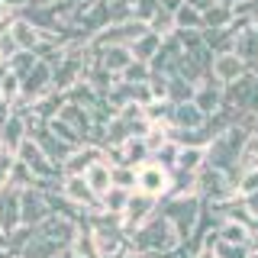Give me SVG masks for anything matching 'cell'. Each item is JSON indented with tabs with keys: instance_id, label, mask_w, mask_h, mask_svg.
Listing matches in <instances>:
<instances>
[{
	"instance_id": "2e32d148",
	"label": "cell",
	"mask_w": 258,
	"mask_h": 258,
	"mask_svg": "<svg viewBox=\"0 0 258 258\" xmlns=\"http://www.w3.org/2000/svg\"><path fill=\"white\" fill-rule=\"evenodd\" d=\"M258 84V71H248L245 78L232 81V84H226V103L229 107H239V110H248V100H252V91Z\"/></svg>"
},
{
	"instance_id": "7bdbcfd3",
	"label": "cell",
	"mask_w": 258,
	"mask_h": 258,
	"mask_svg": "<svg viewBox=\"0 0 258 258\" xmlns=\"http://www.w3.org/2000/svg\"><path fill=\"white\" fill-rule=\"evenodd\" d=\"M255 190H258V168H242L236 194H239V197H245V194H255Z\"/></svg>"
},
{
	"instance_id": "7a4b0ae2",
	"label": "cell",
	"mask_w": 258,
	"mask_h": 258,
	"mask_svg": "<svg viewBox=\"0 0 258 258\" xmlns=\"http://www.w3.org/2000/svg\"><path fill=\"white\" fill-rule=\"evenodd\" d=\"M200 210H204V200L200 197H165L161 200V213L171 220V226H174L177 236H181V242L197 229Z\"/></svg>"
},
{
	"instance_id": "8fae6325",
	"label": "cell",
	"mask_w": 258,
	"mask_h": 258,
	"mask_svg": "<svg viewBox=\"0 0 258 258\" xmlns=\"http://www.w3.org/2000/svg\"><path fill=\"white\" fill-rule=\"evenodd\" d=\"M58 190H61L68 200H75L78 207H84V210H94V207H97V194H94L91 184H87L84 174H64Z\"/></svg>"
},
{
	"instance_id": "5bb4252c",
	"label": "cell",
	"mask_w": 258,
	"mask_h": 258,
	"mask_svg": "<svg viewBox=\"0 0 258 258\" xmlns=\"http://www.w3.org/2000/svg\"><path fill=\"white\" fill-rule=\"evenodd\" d=\"M94 52V58L103 64L107 71H113V75H123V71L129 68V61H133V52H129V45H110V48H94V45H87Z\"/></svg>"
},
{
	"instance_id": "52a82bcc",
	"label": "cell",
	"mask_w": 258,
	"mask_h": 258,
	"mask_svg": "<svg viewBox=\"0 0 258 258\" xmlns=\"http://www.w3.org/2000/svg\"><path fill=\"white\" fill-rule=\"evenodd\" d=\"M248 71H252V68H248L236 52H216L213 55V64H210V75L220 81V84H232V81L245 78Z\"/></svg>"
},
{
	"instance_id": "484cf974",
	"label": "cell",
	"mask_w": 258,
	"mask_h": 258,
	"mask_svg": "<svg viewBox=\"0 0 258 258\" xmlns=\"http://www.w3.org/2000/svg\"><path fill=\"white\" fill-rule=\"evenodd\" d=\"M194 91H197V84H194L190 78H184V75H171V78H168V100H171V103L194 100Z\"/></svg>"
},
{
	"instance_id": "9a60e30c",
	"label": "cell",
	"mask_w": 258,
	"mask_h": 258,
	"mask_svg": "<svg viewBox=\"0 0 258 258\" xmlns=\"http://www.w3.org/2000/svg\"><path fill=\"white\" fill-rule=\"evenodd\" d=\"M232 52H236L252 71H258V23H252V26H245L239 32L236 42H232Z\"/></svg>"
},
{
	"instance_id": "6f0895ef",
	"label": "cell",
	"mask_w": 258,
	"mask_h": 258,
	"mask_svg": "<svg viewBox=\"0 0 258 258\" xmlns=\"http://www.w3.org/2000/svg\"><path fill=\"white\" fill-rule=\"evenodd\" d=\"M255 133H258V113H255Z\"/></svg>"
},
{
	"instance_id": "4dcf8cb0",
	"label": "cell",
	"mask_w": 258,
	"mask_h": 258,
	"mask_svg": "<svg viewBox=\"0 0 258 258\" xmlns=\"http://www.w3.org/2000/svg\"><path fill=\"white\" fill-rule=\"evenodd\" d=\"M32 239H36V226H26V223H23V226H16L10 236H7V245H10L16 255H23L32 245Z\"/></svg>"
},
{
	"instance_id": "ac0fdd59",
	"label": "cell",
	"mask_w": 258,
	"mask_h": 258,
	"mask_svg": "<svg viewBox=\"0 0 258 258\" xmlns=\"http://www.w3.org/2000/svg\"><path fill=\"white\" fill-rule=\"evenodd\" d=\"M58 116L64 119V123H71L75 129H81V133L87 136V142L94 139V113L87 110V107H81V103H71V100H68V103L61 107Z\"/></svg>"
},
{
	"instance_id": "60d3db41",
	"label": "cell",
	"mask_w": 258,
	"mask_h": 258,
	"mask_svg": "<svg viewBox=\"0 0 258 258\" xmlns=\"http://www.w3.org/2000/svg\"><path fill=\"white\" fill-rule=\"evenodd\" d=\"M216 258H252V245H232V242H216L213 245Z\"/></svg>"
},
{
	"instance_id": "9c48e42d",
	"label": "cell",
	"mask_w": 258,
	"mask_h": 258,
	"mask_svg": "<svg viewBox=\"0 0 258 258\" xmlns=\"http://www.w3.org/2000/svg\"><path fill=\"white\" fill-rule=\"evenodd\" d=\"M36 236H39V239L61 242V245H71V242H75V236H78V223L64 220V216H58V213H48L45 220L36 226Z\"/></svg>"
},
{
	"instance_id": "11a10c76",
	"label": "cell",
	"mask_w": 258,
	"mask_h": 258,
	"mask_svg": "<svg viewBox=\"0 0 258 258\" xmlns=\"http://www.w3.org/2000/svg\"><path fill=\"white\" fill-rule=\"evenodd\" d=\"M0 245H7V232H4V226H0Z\"/></svg>"
},
{
	"instance_id": "91938a15",
	"label": "cell",
	"mask_w": 258,
	"mask_h": 258,
	"mask_svg": "<svg viewBox=\"0 0 258 258\" xmlns=\"http://www.w3.org/2000/svg\"><path fill=\"white\" fill-rule=\"evenodd\" d=\"M0 64H4V55H0Z\"/></svg>"
},
{
	"instance_id": "b9f144b4",
	"label": "cell",
	"mask_w": 258,
	"mask_h": 258,
	"mask_svg": "<svg viewBox=\"0 0 258 258\" xmlns=\"http://www.w3.org/2000/svg\"><path fill=\"white\" fill-rule=\"evenodd\" d=\"M161 10V4L158 0H136V7H133V20H139L149 26L152 20H155V13Z\"/></svg>"
},
{
	"instance_id": "30bf717a",
	"label": "cell",
	"mask_w": 258,
	"mask_h": 258,
	"mask_svg": "<svg viewBox=\"0 0 258 258\" xmlns=\"http://www.w3.org/2000/svg\"><path fill=\"white\" fill-rule=\"evenodd\" d=\"M97 161H107V149L97 145V142H84L81 149L71 152V158L61 165V171L64 174H84L91 165H97Z\"/></svg>"
},
{
	"instance_id": "e0dca14e",
	"label": "cell",
	"mask_w": 258,
	"mask_h": 258,
	"mask_svg": "<svg viewBox=\"0 0 258 258\" xmlns=\"http://www.w3.org/2000/svg\"><path fill=\"white\" fill-rule=\"evenodd\" d=\"M32 139H36L39 145H42V152H45V155L55 161V165H64V161L71 158V152H75V145L61 142V139H58V136H55L48 126H45V129H39V133L32 136Z\"/></svg>"
},
{
	"instance_id": "f907efd6",
	"label": "cell",
	"mask_w": 258,
	"mask_h": 258,
	"mask_svg": "<svg viewBox=\"0 0 258 258\" xmlns=\"http://www.w3.org/2000/svg\"><path fill=\"white\" fill-rule=\"evenodd\" d=\"M158 4H161V10H168V13H177L184 4H187V0H158Z\"/></svg>"
},
{
	"instance_id": "7402d4cb",
	"label": "cell",
	"mask_w": 258,
	"mask_h": 258,
	"mask_svg": "<svg viewBox=\"0 0 258 258\" xmlns=\"http://www.w3.org/2000/svg\"><path fill=\"white\" fill-rule=\"evenodd\" d=\"M207 168V145H184L177 155V168L174 171H187V174H200Z\"/></svg>"
},
{
	"instance_id": "f35d334b",
	"label": "cell",
	"mask_w": 258,
	"mask_h": 258,
	"mask_svg": "<svg viewBox=\"0 0 258 258\" xmlns=\"http://www.w3.org/2000/svg\"><path fill=\"white\" fill-rule=\"evenodd\" d=\"M142 139H145V145H149V152L155 155L165 142H171V126H155V123H152V129L142 136Z\"/></svg>"
},
{
	"instance_id": "4fadbf2b",
	"label": "cell",
	"mask_w": 258,
	"mask_h": 258,
	"mask_svg": "<svg viewBox=\"0 0 258 258\" xmlns=\"http://www.w3.org/2000/svg\"><path fill=\"white\" fill-rule=\"evenodd\" d=\"M48 213H52V210H48V197H45L42 187H26L23 190V223L39 226Z\"/></svg>"
},
{
	"instance_id": "8992f818",
	"label": "cell",
	"mask_w": 258,
	"mask_h": 258,
	"mask_svg": "<svg viewBox=\"0 0 258 258\" xmlns=\"http://www.w3.org/2000/svg\"><path fill=\"white\" fill-rule=\"evenodd\" d=\"M223 94H226V84H220L213 75H207L197 84V91H194V103H197V110L204 113V116H213V113H220L223 103H226Z\"/></svg>"
},
{
	"instance_id": "836d02e7",
	"label": "cell",
	"mask_w": 258,
	"mask_h": 258,
	"mask_svg": "<svg viewBox=\"0 0 258 258\" xmlns=\"http://www.w3.org/2000/svg\"><path fill=\"white\" fill-rule=\"evenodd\" d=\"M64 103H68V94H58V91H52V94H45L39 103H32V107H36L39 113H42L45 119H52V116H58V113H61V107H64Z\"/></svg>"
},
{
	"instance_id": "681fc988",
	"label": "cell",
	"mask_w": 258,
	"mask_h": 258,
	"mask_svg": "<svg viewBox=\"0 0 258 258\" xmlns=\"http://www.w3.org/2000/svg\"><path fill=\"white\" fill-rule=\"evenodd\" d=\"M242 200H245V207H248V213H252V216H255V220H258V190H255V194H245V197H242Z\"/></svg>"
},
{
	"instance_id": "277c9868",
	"label": "cell",
	"mask_w": 258,
	"mask_h": 258,
	"mask_svg": "<svg viewBox=\"0 0 258 258\" xmlns=\"http://www.w3.org/2000/svg\"><path fill=\"white\" fill-rule=\"evenodd\" d=\"M136 190L139 194H149V197L155 200H165L168 190H171V171L168 168H161L158 161H145L139 168V184H136Z\"/></svg>"
},
{
	"instance_id": "ba28073f",
	"label": "cell",
	"mask_w": 258,
	"mask_h": 258,
	"mask_svg": "<svg viewBox=\"0 0 258 258\" xmlns=\"http://www.w3.org/2000/svg\"><path fill=\"white\" fill-rule=\"evenodd\" d=\"M0 226H4L7 236L16 226H23V190L10 187V184L0 190Z\"/></svg>"
},
{
	"instance_id": "7c38bea8",
	"label": "cell",
	"mask_w": 258,
	"mask_h": 258,
	"mask_svg": "<svg viewBox=\"0 0 258 258\" xmlns=\"http://www.w3.org/2000/svg\"><path fill=\"white\" fill-rule=\"evenodd\" d=\"M10 36H13V42L20 45V52H36L39 42H42V29H39L32 20H26L23 13H16V16H13V23H10Z\"/></svg>"
},
{
	"instance_id": "db71d44e",
	"label": "cell",
	"mask_w": 258,
	"mask_h": 258,
	"mask_svg": "<svg viewBox=\"0 0 258 258\" xmlns=\"http://www.w3.org/2000/svg\"><path fill=\"white\" fill-rule=\"evenodd\" d=\"M0 258H16V252L10 245H0Z\"/></svg>"
},
{
	"instance_id": "8d00e7d4",
	"label": "cell",
	"mask_w": 258,
	"mask_h": 258,
	"mask_svg": "<svg viewBox=\"0 0 258 258\" xmlns=\"http://www.w3.org/2000/svg\"><path fill=\"white\" fill-rule=\"evenodd\" d=\"M152 78V64L149 61H129V68L119 75V81H126V84H145V81Z\"/></svg>"
},
{
	"instance_id": "f1b7e54d",
	"label": "cell",
	"mask_w": 258,
	"mask_h": 258,
	"mask_svg": "<svg viewBox=\"0 0 258 258\" xmlns=\"http://www.w3.org/2000/svg\"><path fill=\"white\" fill-rule=\"evenodd\" d=\"M68 100H71V103H81V107H87V110H94L97 103L103 100V94H97L94 87L87 84V81H78V84L68 91Z\"/></svg>"
},
{
	"instance_id": "d6a6232c",
	"label": "cell",
	"mask_w": 258,
	"mask_h": 258,
	"mask_svg": "<svg viewBox=\"0 0 258 258\" xmlns=\"http://www.w3.org/2000/svg\"><path fill=\"white\" fill-rule=\"evenodd\" d=\"M36 184H39V177L32 174V168L26 165V161L16 158V165H13V171H10V187L26 190V187H36Z\"/></svg>"
},
{
	"instance_id": "ffe728a7",
	"label": "cell",
	"mask_w": 258,
	"mask_h": 258,
	"mask_svg": "<svg viewBox=\"0 0 258 258\" xmlns=\"http://www.w3.org/2000/svg\"><path fill=\"white\" fill-rule=\"evenodd\" d=\"M136 190H123V187H110L103 190L100 197H97V210L100 213H113V216H123L126 207H129V197H133Z\"/></svg>"
},
{
	"instance_id": "f5cc1de1",
	"label": "cell",
	"mask_w": 258,
	"mask_h": 258,
	"mask_svg": "<svg viewBox=\"0 0 258 258\" xmlns=\"http://www.w3.org/2000/svg\"><path fill=\"white\" fill-rule=\"evenodd\" d=\"M216 4H223V7H229V10H236V7L245 4V0H216Z\"/></svg>"
},
{
	"instance_id": "9f6ffc18",
	"label": "cell",
	"mask_w": 258,
	"mask_h": 258,
	"mask_svg": "<svg viewBox=\"0 0 258 258\" xmlns=\"http://www.w3.org/2000/svg\"><path fill=\"white\" fill-rule=\"evenodd\" d=\"M0 152H7V145H4V136H0Z\"/></svg>"
},
{
	"instance_id": "ab89813d",
	"label": "cell",
	"mask_w": 258,
	"mask_h": 258,
	"mask_svg": "<svg viewBox=\"0 0 258 258\" xmlns=\"http://www.w3.org/2000/svg\"><path fill=\"white\" fill-rule=\"evenodd\" d=\"M36 61H39V55H36V52H16L7 64H10V71H16L20 78H26L29 71L36 68Z\"/></svg>"
},
{
	"instance_id": "83f0119b",
	"label": "cell",
	"mask_w": 258,
	"mask_h": 258,
	"mask_svg": "<svg viewBox=\"0 0 258 258\" xmlns=\"http://www.w3.org/2000/svg\"><path fill=\"white\" fill-rule=\"evenodd\" d=\"M48 129H52V133H55V136H58V139H61V142H68V145H75V149H81V145H84V142H87V136H84V133H81V129H75V126H71V123H64V119H61V116H52V119H48Z\"/></svg>"
},
{
	"instance_id": "7dc6e473",
	"label": "cell",
	"mask_w": 258,
	"mask_h": 258,
	"mask_svg": "<svg viewBox=\"0 0 258 258\" xmlns=\"http://www.w3.org/2000/svg\"><path fill=\"white\" fill-rule=\"evenodd\" d=\"M16 13H20V10L13 7V0H0V23H10Z\"/></svg>"
},
{
	"instance_id": "d590c367",
	"label": "cell",
	"mask_w": 258,
	"mask_h": 258,
	"mask_svg": "<svg viewBox=\"0 0 258 258\" xmlns=\"http://www.w3.org/2000/svg\"><path fill=\"white\" fill-rule=\"evenodd\" d=\"M174 39H177V45H181L184 52H197V48L207 45L204 29H174Z\"/></svg>"
},
{
	"instance_id": "f546056e",
	"label": "cell",
	"mask_w": 258,
	"mask_h": 258,
	"mask_svg": "<svg viewBox=\"0 0 258 258\" xmlns=\"http://www.w3.org/2000/svg\"><path fill=\"white\" fill-rule=\"evenodd\" d=\"M174 26L177 29H204V10H197L194 4H184L174 13Z\"/></svg>"
},
{
	"instance_id": "c3c4849f",
	"label": "cell",
	"mask_w": 258,
	"mask_h": 258,
	"mask_svg": "<svg viewBox=\"0 0 258 258\" xmlns=\"http://www.w3.org/2000/svg\"><path fill=\"white\" fill-rule=\"evenodd\" d=\"M158 258H194V255L187 252V245H184V242H181V245H174L171 252H165V255H158Z\"/></svg>"
},
{
	"instance_id": "3957f363",
	"label": "cell",
	"mask_w": 258,
	"mask_h": 258,
	"mask_svg": "<svg viewBox=\"0 0 258 258\" xmlns=\"http://www.w3.org/2000/svg\"><path fill=\"white\" fill-rule=\"evenodd\" d=\"M200 200H207V204H223V200L236 197V184H232L229 171H220V168H204L200 171Z\"/></svg>"
},
{
	"instance_id": "94428289",
	"label": "cell",
	"mask_w": 258,
	"mask_h": 258,
	"mask_svg": "<svg viewBox=\"0 0 258 258\" xmlns=\"http://www.w3.org/2000/svg\"><path fill=\"white\" fill-rule=\"evenodd\" d=\"M119 258H123V255H119Z\"/></svg>"
},
{
	"instance_id": "bcb514c9",
	"label": "cell",
	"mask_w": 258,
	"mask_h": 258,
	"mask_svg": "<svg viewBox=\"0 0 258 258\" xmlns=\"http://www.w3.org/2000/svg\"><path fill=\"white\" fill-rule=\"evenodd\" d=\"M149 91H152V100H168V78L165 75H152L149 78Z\"/></svg>"
},
{
	"instance_id": "603a6c76",
	"label": "cell",
	"mask_w": 258,
	"mask_h": 258,
	"mask_svg": "<svg viewBox=\"0 0 258 258\" xmlns=\"http://www.w3.org/2000/svg\"><path fill=\"white\" fill-rule=\"evenodd\" d=\"M0 136H4L7 152H16V149L23 145V139H29V133H26V119H23L20 113H13V116L4 123V129H0Z\"/></svg>"
},
{
	"instance_id": "816d5d0a",
	"label": "cell",
	"mask_w": 258,
	"mask_h": 258,
	"mask_svg": "<svg viewBox=\"0 0 258 258\" xmlns=\"http://www.w3.org/2000/svg\"><path fill=\"white\" fill-rule=\"evenodd\" d=\"M187 4H194V7H197V10H210V7H213L216 0H187Z\"/></svg>"
},
{
	"instance_id": "1f68e13d",
	"label": "cell",
	"mask_w": 258,
	"mask_h": 258,
	"mask_svg": "<svg viewBox=\"0 0 258 258\" xmlns=\"http://www.w3.org/2000/svg\"><path fill=\"white\" fill-rule=\"evenodd\" d=\"M232 23V10L223 4H213L210 10H204V29H226Z\"/></svg>"
},
{
	"instance_id": "74e56055",
	"label": "cell",
	"mask_w": 258,
	"mask_h": 258,
	"mask_svg": "<svg viewBox=\"0 0 258 258\" xmlns=\"http://www.w3.org/2000/svg\"><path fill=\"white\" fill-rule=\"evenodd\" d=\"M177 155H181V145H177V142H165V145L155 152V155H152V161H158L161 168L174 171V168H177Z\"/></svg>"
},
{
	"instance_id": "d4e9b609",
	"label": "cell",
	"mask_w": 258,
	"mask_h": 258,
	"mask_svg": "<svg viewBox=\"0 0 258 258\" xmlns=\"http://www.w3.org/2000/svg\"><path fill=\"white\" fill-rule=\"evenodd\" d=\"M216 232H220V239H223V242H232V245H255V236H252V229H248V226H242V223L223 220Z\"/></svg>"
},
{
	"instance_id": "680465c9",
	"label": "cell",
	"mask_w": 258,
	"mask_h": 258,
	"mask_svg": "<svg viewBox=\"0 0 258 258\" xmlns=\"http://www.w3.org/2000/svg\"><path fill=\"white\" fill-rule=\"evenodd\" d=\"M145 258H158V255H145Z\"/></svg>"
},
{
	"instance_id": "f6af8a7d",
	"label": "cell",
	"mask_w": 258,
	"mask_h": 258,
	"mask_svg": "<svg viewBox=\"0 0 258 258\" xmlns=\"http://www.w3.org/2000/svg\"><path fill=\"white\" fill-rule=\"evenodd\" d=\"M16 165V152H0V190L10 184V171Z\"/></svg>"
},
{
	"instance_id": "cb8c5ba5",
	"label": "cell",
	"mask_w": 258,
	"mask_h": 258,
	"mask_svg": "<svg viewBox=\"0 0 258 258\" xmlns=\"http://www.w3.org/2000/svg\"><path fill=\"white\" fill-rule=\"evenodd\" d=\"M84 177H87V184L94 187V194L100 197L103 190L113 187V165H110V161H97V165H91L84 171Z\"/></svg>"
},
{
	"instance_id": "ee69618b",
	"label": "cell",
	"mask_w": 258,
	"mask_h": 258,
	"mask_svg": "<svg viewBox=\"0 0 258 258\" xmlns=\"http://www.w3.org/2000/svg\"><path fill=\"white\" fill-rule=\"evenodd\" d=\"M242 168H258V133H252L245 139V149H242V158H239Z\"/></svg>"
},
{
	"instance_id": "5b68a950",
	"label": "cell",
	"mask_w": 258,
	"mask_h": 258,
	"mask_svg": "<svg viewBox=\"0 0 258 258\" xmlns=\"http://www.w3.org/2000/svg\"><path fill=\"white\" fill-rule=\"evenodd\" d=\"M161 210V200L155 197H149V194H139L136 190L133 197H129V207H126V213H123V229H126V236H133L139 226H145Z\"/></svg>"
},
{
	"instance_id": "4316f807",
	"label": "cell",
	"mask_w": 258,
	"mask_h": 258,
	"mask_svg": "<svg viewBox=\"0 0 258 258\" xmlns=\"http://www.w3.org/2000/svg\"><path fill=\"white\" fill-rule=\"evenodd\" d=\"M119 149H123V165H133V168H142L145 161L152 158V152H149V145H145V139H126Z\"/></svg>"
},
{
	"instance_id": "d6986e66",
	"label": "cell",
	"mask_w": 258,
	"mask_h": 258,
	"mask_svg": "<svg viewBox=\"0 0 258 258\" xmlns=\"http://www.w3.org/2000/svg\"><path fill=\"white\" fill-rule=\"evenodd\" d=\"M207 123V116L197 110V103L187 100V103H174L171 110V129H200Z\"/></svg>"
},
{
	"instance_id": "e575fe53",
	"label": "cell",
	"mask_w": 258,
	"mask_h": 258,
	"mask_svg": "<svg viewBox=\"0 0 258 258\" xmlns=\"http://www.w3.org/2000/svg\"><path fill=\"white\" fill-rule=\"evenodd\" d=\"M136 184H139V168H133V165H113V187L136 190Z\"/></svg>"
},
{
	"instance_id": "44dd1931",
	"label": "cell",
	"mask_w": 258,
	"mask_h": 258,
	"mask_svg": "<svg viewBox=\"0 0 258 258\" xmlns=\"http://www.w3.org/2000/svg\"><path fill=\"white\" fill-rule=\"evenodd\" d=\"M165 39H168V36H158V32H152V29H149L145 36H139L133 45H129V52H133V58H136V61H149V64H152V58L158 55V48L165 45Z\"/></svg>"
},
{
	"instance_id": "6da1fadb",
	"label": "cell",
	"mask_w": 258,
	"mask_h": 258,
	"mask_svg": "<svg viewBox=\"0 0 258 258\" xmlns=\"http://www.w3.org/2000/svg\"><path fill=\"white\" fill-rule=\"evenodd\" d=\"M174 245H181V236L174 232L171 220H168L161 210L129 236V248H133V252H142V255H165V252H171Z\"/></svg>"
}]
</instances>
